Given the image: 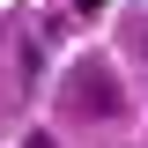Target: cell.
Returning a JSON list of instances; mask_svg holds the SVG:
<instances>
[{"label":"cell","mask_w":148,"mask_h":148,"mask_svg":"<svg viewBox=\"0 0 148 148\" xmlns=\"http://www.w3.org/2000/svg\"><path fill=\"white\" fill-rule=\"evenodd\" d=\"M67 104L82 111V119H111V111H119V82H111L104 67H82L74 89H67Z\"/></svg>","instance_id":"6da1fadb"},{"label":"cell","mask_w":148,"mask_h":148,"mask_svg":"<svg viewBox=\"0 0 148 148\" xmlns=\"http://www.w3.org/2000/svg\"><path fill=\"white\" fill-rule=\"evenodd\" d=\"M22 148H52V141H45V133H30V141H22Z\"/></svg>","instance_id":"7a4b0ae2"}]
</instances>
